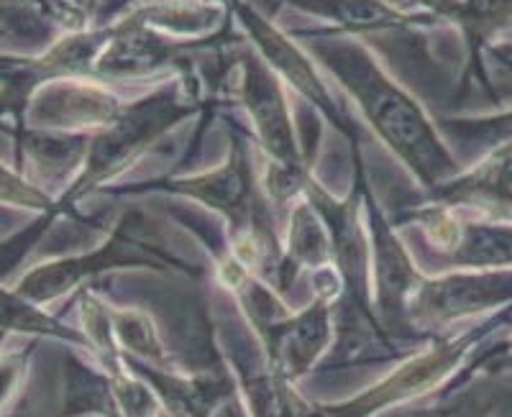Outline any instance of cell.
Masks as SVG:
<instances>
[{
	"mask_svg": "<svg viewBox=\"0 0 512 417\" xmlns=\"http://www.w3.org/2000/svg\"><path fill=\"white\" fill-rule=\"evenodd\" d=\"M310 49L349 90L374 131L425 185H438L456 172V162L448 157L431 123L425 121L420 105L379 70L367 49L338 36H315L310 39Z\"/></svg>",
	"mask_w": 512,
	"mask_h": 417,
	"instance_id": "6da1fadb",
	"label": "cell"
},
{
	"mask_svg": "<svg viewBox=\"0 0 512 417\" xmlns=\"http://www.w3.org/2000/svg\"><path fill=\"white\" fill-rule=\"evenodd\" d=\"M244 103L251 113L256 131L262 136L264 146L269 149L274 159L290 164H297L295 136H292V121L287 113L285 98H282L280 82L274 80L267 64H262L256 57L244 59Z\"/></svg>",
	"mask_w": 512,
	"mask_h": 417,
	"instance_id": "7a4b0ae2",
	"label": "cell"
},
{
	"mask_svg": "<svg viewBox=\"0 0 512 417\" xmlns=\"http://www.w3.org/2000/svg\"><path fill=\"white\" fill-rule=\"evenodd\" d=\"M512 300V274H459L428 284L420 295L423 313L433 320H451L497 307Z\"/></svg>",
	"mask_w": 512,
	"mask_h": 417,
	"instance_id": "3957f363",
	"label": "cell"
},
{
	"mask_svg": "<svg viewBox=\"0 0 512 417\" xmlns=\"http://www.w3.org/2000/svg\"><path fill=\"white\" fill-rule=\"evenodd\" d=\"M241 18H244L246 29L254 36V41L259 44L264 57H267L287 80L295 82L297 90H303V93L308 95L318 108H323L333 121H341V113L336 111V105H333L326 85L318 80V75L313 72V67H310V62L305 59V54L300 52L295 44H290V39H285L280 31H274L256 11H249L246 6H241Z\"/></svg>",
	"mask_w": 512,
	"mask_h": 417,
	"instance_id": "277c9868",
	"label": "cell"
},
{
	"mask_svg": "<svg viewBox=\"0 0 512 417\" xmlns=\"http://www.w3.org/2000/svg\"><path fill=\"white\" fill-rule=\"evenodd\" d=\"M454 261L472 269L512 267V226L459 228Z\"/></svg>",
	"mask_w": 512,
	"mask_h": 417,
	"instance_id": "5b68a950",
	"label": "cell"
},
{
	"mask_svg": "<svg viewBox=\"0 0 512 417\" xmlns=\"http://www.w3.org/2000/svg\"><path fill=\"white\" fill-rule=\"evenodd\" d=\"M290 6L303 8L320 18L336 21L344 29H379V26H395L405 18L400 11L384 6L379 0H287Z\"/></svg>",
	"mask_w": 512,
	"mask_h": 417,
	"instance_id": "8992f818",
	"label": "cell"
},
{
	"mask_svg": "<svg viewBox=\"0 0 512 417\" xmlns=\"http://www.w3.org/2000/svg\"><path fill=\"white\" fill-rule=\"evenodd\" d=\"M374 254H377V284L379 297L387 313H392L400 307L402 297L408 295V287L413 284V267H410L408 256L400 246L395 244V238L387 233L382 223L374 226Z\"/></svg>",
	"mask_w": 512,
	"mask_h": 417,
	"instance_id": "52a82bcc",
	"label": "cell"
},
{
	"mask_svg": "<svg viewBox=\"0 0 512 417\" xmlns=\"http://www.w3.org/2000/svg\"><path fill=\"white\" fill-rule=\"evenodd\" d=\"M328 343V313L323 307H313L303 318H297L292 323L290 333L285 338V361L290 366V374L297 377L303 374L315 356L320 354V348Z\"/></svg>",
	"mask_w": 512,
	"mask_h": 417,
	"instance_id": "ba28073f",
	"label": "cell"
},
{
	"mask_svg": "<svg viewBox=\"0 0 512 417\" xmlns=\"http://www.w3.org/2000/svg\"><path fill=\"white\" fill-rule=\"evenodd\" d=\"M187 187H190V192L203 197L208 205H216L223 210H239L249 197V177H246V167L241 162H233L228 169H221L213 177L190 182Z\"/></svg>",
	"mask_w": 512,
	"mask_h": 417,
	"instance_id": "9c48e42d",
	"label": "cell"
},
{
	"mask_svg": "<svg viewBox=\"0 0 512 417\" xmlns=\"http://www.w3.org/2000/svg\"><path fill=\"white\" fill-rule=\"evenodd\" d=\"M290 251L300 261H323L328 256V236L308 208L295 213L290 228Z\"/></svg>",
	"mask_w": 512,
	"mask_h": 417,
	"instance_id": "30bf717a",
	"label": "cell"
},
{
	"mask_svg": "<svg viewBox=\"0 0 512 417\" xmlns=\"http://www.w3.org/2000/svg\"><path fill=\"white\" fill-rule=\"evenodd\" d=\"M461 190L474 192V195L484 197L500 208H512V151L505 154L495 167L487 169L479 180L461 185Z\"/></svg>",
	"mask_w": 512,
	"mask_h": 417,
	"instance_id": "8fae6325",
	"label": "cell"
},
{
	"mask_svg": "<svg viewBox=\"0 0 512 417\" xmlns=\"http://www.w3.org/2000/svg\"><path fill=\"white\" fill-rule=\"evenodd\" d=\"M118 331H121L123 341H126L128 348H134L139 354H157L159 351V343L154 331L149 328L144 318H136V315H123L118 320Z\"/></svg>",
	"mask_w": 512,
	"mask_h": 417,
	"instance_id": "7c38bea8",
	"label": "cell"
},
{
	"mask_svg": "<svg viewBox=\"0 0 512 417\" xmlns=\"http://www.w3.org/2000/svg\"><path fill=\"white\" fill-rule=\"evenodd\" d=\"M423 6L433 8V11H456L459 8V0H420Z\"/></svg>",
	"mask_w": 512,
	"mask_h": 417,
	"instance_id": "4fadbf2b",
	"label": "cell"
},
{
	"mask_svg": "<svg viewBox=\"0 0 512 417\" xmlns=\"http://www.w3.org/2000/svg\"><path fill=\"white\" fill-rule=\"evenodd\" d=\"M216 417H246V415L236 402H226V405L216 412Z\"/></svg>",
	"mask_w": 512,
	"mask_h": 417,
	"instance_id": "5bb4252c",
	"label": "cell"
},
{
	"mask_svg": "<svg viewBox=\"0 0 512 417\" xmlns=\"http://www.w3.org/2000/svg\"><path fill=\"white\" fill-rule=\"evenodd\" d=\"M497 54H500L502 59H505L507 64H510L512 67V44H507V47H502V49H497Z\"/></svg>",
	"mask_w": 512,
	"mask_h": 417,
	"instance_id": "9a60e30c",
	"label": "cell"
},
{
	"mask_svg": "<svg viewBox=\"0 0 512 417\" xmlns=\"http://www.w3.org/2000/svg\"><path fill=\"white\" fill-rule=\"evenodd\" d=\"M448 417H479V415L474 410H464V412H454V415H448Z\"/></svg>",
	"mask_w": 512,
	"mask_h": 417,
	"instance_id": "2e32d148",
	"label": "cell"
}]
</instances>
